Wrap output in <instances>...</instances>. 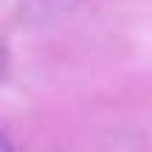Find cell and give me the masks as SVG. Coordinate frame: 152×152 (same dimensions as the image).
I'll use <instances>...</instances> for the list:
<instances>
[{
  "label": "cell",
  "mask_w": 152,
  "mask_h": 152,
  "mask_svg": "<svg viewBox=\"0 0 152 152\" xmlns=\"http://www.w3.org/2000/svg\"><path fill=\"white\" fill-rule=\"evenodd\" d=\"M3 152H14V147H11L9 138H3Z\"/></svg>",
  "instance_id": "1"
}]
</instances>
